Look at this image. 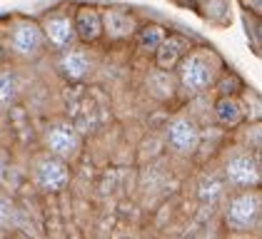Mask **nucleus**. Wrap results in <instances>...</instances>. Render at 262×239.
Masks as SVG:
<instances>
[{
    "label": "nucleus",
    "instance_id": "obj_1",
    "mask_svg": "<svg viewBox=\"0 0 262 239\" xmlns=\"http://www.w3.org/2000/svg\"><path fill=\"white\" fill-rule=\"evenodd\" d=\"M225 70L222 58L217 50L207 47V45H192L190 53L180 60V65L175 67V90L180 100H192L205 95L215 80Z\"/></svg>",
    "mask_w": 262,
    "mask_h": 239
},
{
    "label": "nucleus",
    "instance_id": "obj_2",
    "mask_svg": "<svg viewBox=\"0 0 262 239\" xmlns=\"http://www.w3.org/2000/svg\"><path fill=\"white\" fill-rule=\"evenodd\" d=\"M0 42L3 50L18 62H35L45 55V38L35 18L28 15H10L0 25Z\"/></svg>",
    "mask_w": 262,
    "mask_h": 239
},
{
    "label": "nucleus",
    "instance_id": "obj_3",
    "mask_svg": "<svg viewBox=\"0 0 262 239\" xmlns=\"http://www.w3.org/2000/svg\"><path fill=\"white\" fill-rule=\"evenodd\" d=\"M220 175L227 187H232L235 192L240 189H260L262 182V167H260V155L242 147V145H232L225 150L220 164Z\"/></svg>",
    "mask_w": 262,
    "mask_h": 239
},
{
    "label": "nucleus",
    "instance_id": "obj_4",
    "mask_svg": "<svg viewBox=\"0 0 262 239\" xmlns=\"http://www.w3.org/2000/svg\"><path fill=\"white\" fill-rule=\"evenodd\" d=\"M262 219L260 189H240L225 204V227L230 234H257Z\"/></svg>",
    "mask_w": 262,
    "mask_h": 239
},
{
    "label": "nucleus",
    "instance_id": "obj_5",
    "mask_svg": "<svg viewBox=\"0 0 262 239\" xmlns=\"http://www.w3.org/2000/svg\"><path fill=\"white\" fill-rule=\"evenodd\" d=\"M40 150L73 164L82 152V135L68 117H53L40 132Z\"/></svg>",
    "mask_w": 262,
    "mask_h": 239
},
{
    "label": "nucleus",
    "instance_id": "obj_6",
    "mask_svg": "<svg viewBox=\"0 0 262 239\" xmlns=\"http://www.w3.org/2000/svg\"><path fill=\"white\" fill-rule=\"evenodd\" d=\"M38 25L45 38V47L62 53V50L78 45L75 25H73V5H55V8L45 10L38 18Z\"/></svg>",
    "mask_w": 262,
    "mask_h": 239
},
{
    "label": "nucleus",
    "instance_id": "obj_7",
    "mask_svg": "<svg viewBox=\"0 0 262 239\" xmlns=\"http://www.w3.org/2000/svg\"><path fill=\"white\" fill-rule=\"evenodd\" d=\"M70 177H73L70 164H65L62 159L53 157V155H48L42 150H38L30 157V179L45 195H58V192H62L70 184Z\"/></svg>",
    "mask_w": 262,
    "mask_h": 239
},
{
    "label": "nucleus",
    "instance_id": "obj_8",
    "mask_svg": "<svg viewBox=\"0 0 262 239\" xmlns=\"http://www.w3.org/2000/svg\"><path fill=\"white\" fill-rule=\"evenodd\" d=\"M165 139H167V147L180 155V157H192L198 155L202 145V127L200 122L192 117L190 112H178L172 115L167 122V130H165Z\"/></svg>",
    "mask_w": 262,
    "mask_h": 239
},
{
    "label": "nucleus",
    "instance_id": "obj_9",
    "mask_svg": "<svg viewBox=\"0 0 262 239\" xmlns=\"http://www.w3.org/2000/svg\"><path fill=\"white\" fill-rule=\"evenodd\" d=\"M55 67L68 82H85L95 70V55L85 47V45H73L68 50L58 53Z\"/></svg>",
    "mask_w": 262,
    "mask_h": 239
},
{
    "label": "nucleus",
    "instance_id": "obj_10",
    "mask_svg": "<svg viewBox=\"0 0 262 239\" xmlns=\"http://www.w3.org/2000/svg\"><path fill=\"white\" fill-rule=\"evenodd\" d=\"M100 22H102V38L110 42H125L133 40L135 30L140 28L133 10L120 8V5H105L100 8Z\"/></svg>",
    "mask_w": 262,
    "mask_h": 239
},
{
    "label": "nucleus",
    "instance_id": "obj_11",
    "mask_svg": "<svg viewBox=\"0 0 262 239\" xmlns=\"http://www.w3.org/2000/svg\"><path fill=\"white\" fill-rule=\"evenodd\" d=\"M192 47V40L182 33H167L165 40L160 42V47L155 50V70L162 73H175V67L180 65V60L190 53Z\"/></svg>",
    "mask_w": 262,
    "mask_h": 239
},
{
    "label": "nucleus",
    "instance_id": "obj_12",
    "mask_svg": "<svg viewBox=\"0 0 262 239\" xmlns=\"http://www.w3.org/2000/svg\"><path fill=\"white\" fill-rule=\"evenodd\" d=\"M73 25H75V35L78 42L93 45L102 40V22H100V5H90L80 3L73 8Z\"/></svg>",
    "mask_w": 262,
    "mask_h": 239
},
{
    "label": "nucleus",
    "instance_id": "obj_13",
    "mask_svg": "<svg viewBox=\"0 0 262 239\" xmlns=\"http://www.w3.org/2000/svg\"><path fill=\"white\" fill-rule=\"evenodd\" d=\"M25 78L15 65H0V112H10L23 98Z\"/></svg>",
    "mask_w": 262,
    "mask_h": 239
},
{
    "label": "nucleus",
    "instance_id": "obj_14",
    "mask_svg": "<svg viewBox=\"0 0 262 239\" xmlns=\"http://www.w3.org/2000/svg\"><path fill=\"white\" fill-rule=\"evenodd\" d=\"M212 117L222 130H240L245 125V115L237 98H217L212 105Z\"/></svg>",
    "mask_w": 262,
    "mask_h": 239
},
{
    "label": "nucleus",
    "instance_id": "obj_15",
    "mask_svg": "<svg viewBox=\"0 0 262 239\" xmlns=\"http://www.w3.org/2000/svg\"><path fill=\"white\" fill-rule=\"evenodd\" d=\"M167 33H170V30H167V28H162L160 22H145V25H140V28L135 30L133 40L138 42V47H140L142 53L155 55V50L160 47V42L165 40Z\"/></svg>",
    "mask_w": 262,
    "mask_h": 239
},
{
    "label": "nucleus",
    "instance_id": "obj_16",
    "mask_svg": "<svg viewBox=\"0 0 262 239\" xmlns=\"http://www.w3.org/2000/svg\"><path fill=\"white\" fill-rule=\"evenodd\" d=\"M225 192H227V184H225V179H222L220 172H205L198 182V197L200 202L205 204H215V202H220L225 197Z\"/></svg>",
    "mask_w": 262,
    "mask_h": 239
},
{
    "label": "nucleus",
    "instance_id": "obj_17",
    "mask_svg": "<svg viewBox=\"0 0 262 239\" xmlns=\"http://www.w3.org/2000/svg\"><path fill=\"white\" fill-rule=\"evenodd\" d=\"M240 107H242V115H245V122H260L262 119V100H260V92L255 87H247L242 90L240 95Z\"/></svg>",
    "mask_w": 262,
    "mask_h": 239
},
{
    "label": "nucleus",
    "instance_id": "obj_18",
    "mask_svg": "<svg viewBox=\"0 0 262 239\" xmlns=\"http://www.w3.org/2000/svg\"><path fill=\"white\" fill-rule=\"evenodd\" d=\"M215 92H217V98H237L242 90H245V82L237 73H232V70H222L217 80H215Z\"/></svg>",
    "mask_w": 262,
    "mask_h": 239
},
{
    "label": "nucleus",
    "instance_id": "obj_19",
    "mask_svg": "<svg viewBox=\"0 0 262 239\" xmlns=\"http://www.w3.org/2000/svg\"><path fill=\"white\" fill-rule=\"evenodd\" d=\"M18 222H20L18 202L10 197L5 189H0V232H8V229L18 227Z\"/></svg>",
    "mask_w": 262,
    "mask_h": 239
},
{
    "label": "nucleus",
    "instance_id": "obj_20",
    "mask_svg": "<svg viewBox=\"0 0 262 239\" xmlns=\"http://www.w3.org/2000/svg\"><path fill=\"white\" fill-rule=\"evenodd\" d=\"M202 15L217 25H225L227 18H230V5L227 0H205L202 3Z\"/></svg>",
    "mask_w": 262,
    "mask_h": 239
},
{
    "label": "nucleus",
    "instance_id": "obj_21",
    "mask_svg": "<svg viewBox=\"0 0 262 239\" xmlns=\"http://www.w3.org/2000/svg\"><path fill=\"white\" fill-rule=\"evenodd\" d=\"M8 170H10V155H8V150L0 147V187H3V182L8 177Z\"/></svg>",
    "mask_w": 262,
    "mask_h": 239
},
{
    "label": "nucleus",
    "instance_id": "obj_22",
    "mask_svg": "<svg viewBox=\"0 0 262 239\" xmlns=\"http://www.w3.org/2000/svg\"><path fill=\"white\" fill-rule=\"evenodd\" d=\"M227 239H257V234H230Z\"/></svg>",
    "mask_w": 262,
    "mask_h": 239
}]
</instances>
